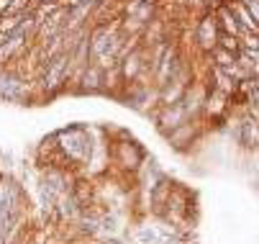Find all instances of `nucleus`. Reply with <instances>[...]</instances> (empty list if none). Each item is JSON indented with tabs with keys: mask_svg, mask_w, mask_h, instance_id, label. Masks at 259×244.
Here are the masks:
<instances>
[{
	"mask_svg": "<svg viewBox=\"0 0 259 244\" xmlns=\"http://www.w3.org/2000/svg\"><path fill=\"white\" fill-rule=\"evenodd\" d=\"M198 42H200V47H205V49H210V47L215 44V21H213L210 16L203 18L200 26H198Z\"/></svg>",
	"mask_w": 259,
	"mask_h": 244,
	"instance_id": "2",
	"label": "nucleus"
},
{
	"mask_svg": "<svg viewBox=\"0 0 259 244\" xmlns=\"http://www.w3.org/2000/svg\"><path fill=\"white\" fill-rule=\"evenodd\" d=\"M231 11H234V16L241 21V26H244V28H249V31H256V28H259V23L254 21V16H251L246 8H241V6H234Z\"/></svg>",
	"mask_w": 259,
	"mask_h": 244,
	"instance_id": "5",
	"label": "nucleus"
},
{
	"mask_svg": "<svg viewBox=\"0 0 259 244\" xmlns=\"http://www.w3.org/2000/svg\"><path fill=\"white\" fill-rule=\"evenodd\" d=\"M67 64H69V57H67V54H59L57 59H52V62H49L47 75H44V88H57V85L64 80Z\"/></svg>",
	"mask_w": 259,
	"mask_h": 244,
	"instance_id": "1",
	"label": "nucleus"
},
{
	"mask_svg": "<svg viewBox=\"0 0 259 244\" xmlns=\"http://www.w3.org/2000/svg\"><path fill=\"white\" fill-rule=\"evenodd\" d=\"M93 49H95V54H100V57H108L110 52H113V33H110L108 28H100V31L95 33Z\"/></svg>",
	"mask_w": 259,
	"mask_h": 244,
	"instance_id": "3",
	"label": "nucleus"
},
{
	"mask_svg": "<svg viewBox=\"0 0 259 244\" xmlns=\"http://www.w3.org/2000/svg\"><path fill=\"white\" fill-rule=\"evenodd\" d=\"M18 93V83L6 77V75H0V98H8V95H16Z\"/></svg>",
	"mask_w": 259,
	"mask_h": 244,
	"instance_id": "7",
	"label": "nucleus"
},
{
	"mask_svg": "<svg viewBox=\"0 0 259 244\" xmlns=\"http://www.w3.org/2000/svg\"><path fill=\"white\" fill-rule=\"evenodd\" d=\"M23 3H26V0H13V3L8 6V11H11V13H16V11H18V8H21Z\"/></svg>",
	"mask_w": 259,
	"mask_h": 244,
	"instance_id": "9",
	"label": "nucleus"
},
{
	"mask_svg": "<svg viewBox=\"0 0 259 244\" xmlns=\"http://www.w3.org/2000/svg\"><path fill=\"white\" fill-rule=\"evenodd\" d=\"M221 21H224L229 36H236V33H241V23H239V18L234 16L231 8H224V11H221Z\"/></svg>",
	"mask_w": 259,
	"mask_h": 244,
	"instance_id": "4",
	"label": "nucleus"
},
{
	"mask_svg": "<svg viewBox=\"0 0 259 244\" xmlns=\"http://www.w3.org/2000/svg\"><path fill=\"white\" fill-rule=\"evenodd\" d=\"M244 3H251V0H244Z\"/></svg>",
	"mask_w": 259,
	"mask_h": 244,
	"instance_id": "10",
	"label": "nucleus"
},
{
	"mask_svg": "<svg viewBox=\"0 0 259 244\" xmlns=\"http://www.w3.org/2000/svg\"><path fill=\"white\" fill-rule=\"evenodd\" d=\"M249 6V13L254 16V21L259 23V0H251V3H246Z\"/></svg>",
	"mask_w": 259,
	"mask_h": 244,
	"instance_id": "8",
	"label": "nucleus"
},
{
	"mask_svg": "<svg viewBox=\"0 0 259 244\" xmlns=\"http://www.w3.org/2000/svg\"><path fill=\"white\" fill-rule=\"evenodd\" d=\"M244 142L246 144H256L259 142V126H256V121H244Z\"/></svg>",
	"mask_w": 259,
	"mask_h": 244,
	"instance_id": "6",
	"label": "nucleus"
}]
</instances>
